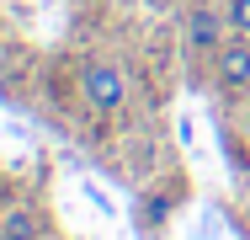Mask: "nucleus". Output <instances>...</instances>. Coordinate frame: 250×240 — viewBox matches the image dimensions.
<instances>
[{
	"mask_svg": "<svg viewBox=\"0 0 250 240\" xmlns=\"http://www.w3.org/2000/svg\"><path fill=\"white\" fill-rule=\"evenodd\" d=\"M75 91H80V107L96 123H123L133 112V70L117 53H85Z\"/></svg>",
	"mask_w": 250,
	"mask_h": 240,
	"instance_id": "f257e3e1",
	"label": "nucleus"
},
{
	"mask_svg": "<svg viewBox=\"0 0 250 240\" xmlns=\"http://www.w3.org/2000/svg\"><path fill=\"white\" fill-rule=\"evenodd\" d=\"M234 32H229V22H224V0H187L181 5V59L192 64V70H208L213 64V53L229 43Z\"/></svg>",
	"mask_w": 250,
	"mask_h": 240,
	"instance_id": "f03ea898",
	"label": "nucleus"
},
{
	"mask_svg": "<svg viewBox=\"0 0 250 240\" xmlns=\"http://www.w3.org/2000/svg\"><path fill=\"white\" fill-rule=\"evenodd\" d=\"M208 80L224 96H250V38H229L218 48L208 64Z\"/></svg>",
	"mask_w": 250,
	"mask_h": 240,
	"instance_id": "7ed1b4c3",
	"label": "nucleus"
},
{
	"mask_svg": "<svg viewBox=\"0 0 250 240\" xmlns=\"http://www.w3.org/2000/svg\"><path fill=\"white\" fill-rule=\"evenodd\" d=\"M0 240H53V219L38 197H11L0 208Z\"/></svg>",
	"mask_w": 250,
	"mask_h": 240,
	"instance_id": "20e7f679",
	"label": "nucleus"
},
{
	"mask_svg": "<svg viewBox=\"0 0 250 240\" xmlns=\"http://www.w3.org/2000/svg\"><path fill=\"white\" fill-rule=\"evenodd\" d=\"M170 208H176V192H154V187H144V192H139V230L154 240L160 230H165Z\"/></svg>",
	"mask_w": 250,
	"mask_h": 240,
	"instance_id": "39448f33",
	"label": "nucleus"
},
{
	"mask_svg": "<svg viewBox=\"0 0 250 240\" xmlns=\"http://www.w3.org/2000/svg\"><path fill=\"white\" fill-rule=\"evenodd\" d=\"M224 22L234 38H250V0H224Z\"/></svg>",
	"mask_w": 250,
	"mask_h": 240,
	"instance_id": "423d86ee",
	"label": "nucleus"
},
{
	"mask_svg": "<svg viewBox=\"0 0 250 240\" xmlns=\"http://www.w3.org/2000/svg\"><path fill=\"white\" fill-rule=\"evenodd\" d=\"M11 197H16V182H11V176H5V171H0V208H5V203H11Z\"/></svg>",
	"mask_w": 250,
	"mask_h": 240,
	"instance_id": "0eeeda50",
	"label": "nucleus"
},
{
	"mask_svg": "<svg viewBox=\"0 0 250 240\" xmlns=\"http://www.w3.org/2000/svg\"><path fill=\"white\" fill-rule=\"evenodd\" d=\"M154 5H176V0H154Z\"/></svg>",
	"mask_w": 250,
	"mask_h": 240,
	"instance_id": "6e6552de",
	"label": "nucleus"
}]
</instances>
